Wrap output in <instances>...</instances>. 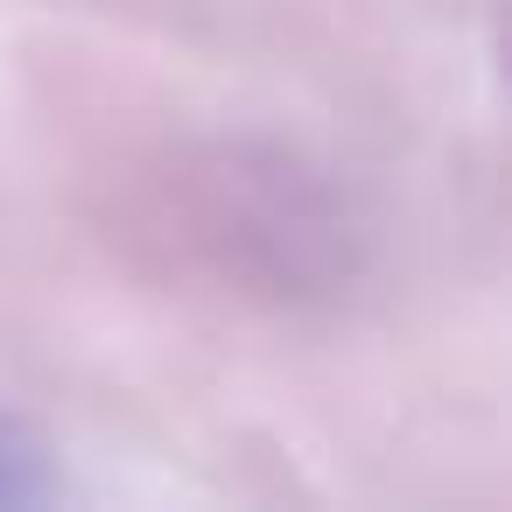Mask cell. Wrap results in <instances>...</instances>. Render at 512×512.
Segmentation results:
<instances>
[{"label":"cell","instance_id":"obj_1","mask_svg":"<svg viewBox=\"0 0 512 512\" xmlns=\"http://www.w3.org/2000/svg\"><path fill=\"white\" fill-rule=\"evenodd\" d=\"M64 491H71V484H64V470H57L50 442H43L22 414L0 407V512H15V505H57Z\"/></svg>","mask_w":512,"mask_h":512}]
</instances>
